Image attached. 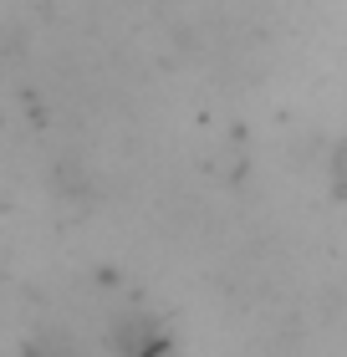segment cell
<instances>
[{"label":"cell","instance_id":"obj_1","mask_svg":"<svg viewBox=\"0 0 347 357\" xmlns=\"http://www.w3.org/2000/svg\"><path fill=\"white\" fill-rule=\"evenodd\" d=\"M108 352H112V357H174V327H169L163 317L133 306V312L112 317V327H108Z\"/></svg>","mask_w":347,"mask_h":357},{"label":"cell","instance_id":"obj_2","mask_svg":"<svg viewBox=\"0 0 347 357\" xmlns=\"http://www.w3.org/2000/svg\"><path fill=\"white\" fill-rule=\"evenodd\" d=\"M21 357H82V352H77L72 342H31Z\"/></svg>","mask_w":347,"mask_h":357}]
</instances>
